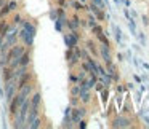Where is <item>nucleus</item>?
I'll return each instance as SVG.
<instances>
[{"instance_id":"1","label":"nucleus","mask_w":149,"mask_h":129,"mask_svg":"<svg viewBox=\"0 0 149 129\" xmlns=\"http://www.w3.org/2000/svg\"><path fill=\"white\" fill-rule=\"evenodd\" d=\"M63 42H64V45L68 49H74L75 46L79 45V42H80V35H79L77 30H74V32L69 30L68 34L63 32Z\"/></svg>"},{"instance_id":"2","label":"nucleus","mask_w":149,"mask_h":129,"mask_svg":"<svg viewBox=\"0 0 149 129\" xmlns=\"http://www.w3.org/2000/svg\"><path fill=\"white\" fill-rule=\"evenodd\" d=\"M26 99H27V97H24L23 94H21L19 91H18V93L15 94L13 97H11V100H10V102H8V113H10L11 116H13V115H16V113H18V110H19V107H21V104H23Z\"/></svg>"},{"instance_id":"3","label":"nucleus","mask_w":149,"mask_h":129,"mask_svg":"<svg viewBox=\"0 0 149 129\" xmlns=\"http://www.w3.org/2000/svg\"><path fill=\"white\" fill-rule=\"evenodd\" d=\"M26 51V46L21 45V43H16V45L10 46V49L7 51V54H5V58H7V61L10 62L11 59H19L21 54Z\"/></svg>"},{"instance_id":"4","label":"nucleus","mask_w":149,"mask_h":129,"mask_svg":"<svg viewBox=\"0 0 149 129\" xmlns=\"http://www.w3.org/2000/svg\"><path fill=\"white\" fill-rule=\"evenodd\" d=\"M3 91H5V96H3L5 102H10V100H11V97H13L15 94L18 93V86H16V81H15V80H8V81H5Z\"/></svg>"},{"instance_id":"5","label":"nucleus","mask_w":149,"mask_h":129,"mask_svg":"<svg viewBox=\"0 0 149 129\" xmlns=\"http://www.w3.org/2000/svg\"><path fill=\"white\" fill-rule=\"evenodd\" d=\"M19 42L23 43L26 48H34V42H36V37H32L29 32H27L24 27H19Z\"/></svg>"},{"instance_id":"6","label":"nucleus","mask_w":149,"mask_h":129,"mask_svg":"<svg viewBox=\"0 0 149 129\" xmlns=\"http://www.w3.org/2000/svg\"><path fill=\"white\" fill-rule=\"evenodd\" d=\"M85 115H87V107L82 104V107H72V110H71V119H72V123H74L75 126H77V123L80 121L82 118H85Z\"/></svg>"},{"instance_id":"7","label":"nucleus","mask_w":149,"mask_h":129,"mask_svg":"<svg viewBox=\"0 0 149 129\" xmlns=\"http://www.w3.org/2000/svg\"><path fill=\"white\" fill-rule=\"evenodd\" d=\"M34 80H36V77H34V72H32V70H31V69H29V70H27V72H24V73H23V75H21V77H19V80L16 81L18 91H19V89H21V88H23V86H26V84L32 83Z\"/></svg>"},{"instance_id":"8","label":"nucleus","mask_w":149,"mask_h":129,"mask_svg":"<svg viewBox=\"0 0 149 129\" xmlns=\"http://www.w3.org/2000/svg\"><path fill=\"white\" fill-rule=\"evenodd\" d=\"M111 126L112 128H130L132 126V119L128 118V116H123V115H120V116H116V118L112 119V123H111Z\"/></svg>"},{"instance_id":"9","label":"nucleus","mask_w":149,"mask_h":129,"mask_svg":"<svg viewBox=\"0 0 149 129\" xmlns=\"http://www.w3.org/2000/svg\"><path fill=\"white\" fill-rule=\"evenodd\" d=\"M100 56L101 59H103V62L106 64V67H109V65H112V56H111V46H106V45H101L100 48Z\"/></svg>"},{"instance_id":"10","label":"nucleus","mask_w":149,"mask_h":129,"mask_svg":"<svg viewBox=\"0 0 149 129\" xmlns=\"http://www.w3.org/2000/svg\"><path fill=\"white\" fill-rule=\"evenodd\" d=\"M19 65H26V67H31V65H32V48H26V51L21 54Z\"/></svg>"},{"instance_id":"11","label":"nucleus","mask_w":149,"mask_h":129,"mask_svg":"<svg viewBox=\"0 0 149 129\" xmlns=\"http://www.w3.org/2000/svg\"><path fill=\"white\" fill-rule=\"evenodd\" d=\"M79 100H80V104H84V105H88L91 100V93L88 88H82L80 86V93H79Z\"/></svg>"},{"instance_id":"12","label":"nucleus","mask_w":149,"mask_h":129,"mask_svg":"<svg viewBox=\"0 0 149 129\" xmlns=\"http://www.w3.org/2000/svg\"><path fill=\"white\" fill-rule=\"evenodd\" d=\"M31 107H42V93L40 91H34L29 96Z\"/></svg>"},{"instance_id":"13","label":"nucleus","mask_w":149,"mask_h":129,"mask_svg":"<svg viewBox=\"0 0 149 129\" xmlns=\"http://www.w3.org/2000/svg\"><path fill=\"white\" fill-rule=\"evenodd\" d=\"M21 27H24V29H26L27 32H29L31 35H32V37H37V26H36L34 23H31V21H27V19H24V18H23Z\"/></svg>"},{"instance_id":"14","label":"nucleus","mask_w":149,"mask_h":129,"mask_svg":"<svg viewBox=\"0 0 149 129\" xmlns=\"http://www.w3.org/2000/svg\"><path fill=\"white\" fill-rule=\"evenodd\" d=\"M11 27H13V24L8 23L5 18H2V19H0V37H2V38H5V35L8 34V30H10Z\"/></svg>"},{"instance_id":"15","label":"nucleus","mask_w":149,"mask_h":129,"mask_svg":"<svg viewBox=\"0 0 149 129\" xmlns=\"http://www.w3.org/2000/svg\"><path fill=\"white\" fill-rule=\"evenodd\" d=\"M34 91H36V81H32V83H29V84H26V86H23L19 89V93L23 94L24 97H29L31 94L34 93Z\"/></svg>"},{"instance_id":"16","label":"nucleus","mask_w":149,"mask_h":129,"mask_svg":"<svg viewBox=\"0 0 149 129\" xmlns=\"http://www.w3.org/2000/svg\"><path fill=\"white\" fill-rule=\"evenodd\" d=\"M2 80H3V83L8 80H13V69H11L10 65L2 67Z\"/></svg>"},{"instance_id":"17","label":"nucleus","mask_w":149,"mask_h":129,"mask_svg":"<svg viewBox=\"0 0 149 129\" xmlns=\"http://www.w3.org/2000/svg\"><path fill=\"white\" fill-rule=\"evenodd\" d=\"M85 48L88 49V53H91L93 56H100V49L96 48V43L93 40H87L85 42Z\"/></svg>"},{"instance_id":"18","label":"nucleus","mask_w":149,"mask_h":129,"mask_svg":"<svg viewBox=\"0 0 149 129\" xmlns=\"http://www.w3.org/2000/svg\"><path fill=\"white\" fill-rule=\"evenodd\" d=\"M112 32H114V38H116V42L119 43L120 46H123V42H122V30H120V27L117 26V24H114L112 26Z\"/></svg>"},{"instance_id":"19","label":"nucleus","mask_w":149,"mask_h":129,"mask_svg":"<svg viewBox=\"0 0 149 129\" xmlns=\"http://www.w3.org/2000/svg\"><path fill=\"white\" fill-rule=\"evenodd\" d=\"M69 7H71L72 10L75 11V13H79V11L85 10V5L82 3V2H79V0H71V2H69Z\"/></svg>"},{"instance_id":"20","label":"nucleus","mask_w":149,"mask_h":129,"mask_svg":"<svg viewBox=\"0 0 149 129\" xmlns=\"http://www.w3.org/2000/svg\"><path fill=\"white\" fill-rule=\"evenodd\" d=\"M42 118L40 116H36V118L32 119V123H29V126H27V129H40L42 128Z\"/></svg>"},{"instance_id":"21","label":"nucleus","mask_w":149,"mask_h":129,"mask_svg":"<svg viewBox=\"0 0 149 129\" xmlns=\"http://www.w3.org/2000/svg\"><path fill=\"white\" fill-rule=\"evenodd\" d=\"M21 23H23V14L19 11H15L13 18H11V24L13 26H21Z\"/></svg>"},{"instance_id":"22","label":"nucleus","mask_w":149,"mask_h":129,"mask_svg":"<svg viewBox=\"0 0 149 129\" xmlns=\"http://www.w3.org/2000/svg\"><path fill=\"white\" fill-rule=\"evenodd\" d=\"M100 81L104 84V88H109V86H111V83H112V77H111L109 73L101 75V77H100Z\"/></svg>"},{"instance_id":"23","label":"nucleus","mask_w":149,"mask_h":129,"mask_svg":"<svg viewBox=\"0 0 149 129\" xmlns=\"http://www.w3.org/2000/svg\"><path fill=\"white\" fill-rule=\"evenodd\" d=\"M79 93H80V84H79V83L71 84V88H69V96L79 97Z\"/></svg>"},{"instance_id":"24","label":"nucleus","mask_w":149,"mask_h":129,"mask_svg":"<svg viewBox=\"0 0 149 129\" xmlns=\"http://www.w3.org/2000/svg\"><path fill=\"white\" fill-rule=\"evenodd\" d=\"M7 5L11 10V13H15V11L19 10V2H18V0H7Z\"/></svg>"},{"instance_id":"25","label":"nucleus","mask_w":149,"mask_h":129,"mask_svg":"<svg viewBox=\"0 0 149 129\" xmlns=\"http://www.w3.org/2000/svg\"><path fill=\"white\" fill-rule=\"evenodd\" d=\"M127 21H128V29H130V32H132V35L136 37L138 30H136V23H135V19H133V18H130V19H127Z\"/></svg>"},{"instance_id":"26","label":"nucleus","mask_w":149,"mask_h":129,"mask_svg":"<svg viewBox=\"0 0 149 129\" xmlns=\"http://www.w3.org/2000/svg\"><path fill=\"white\" fill-rule=\"evenodd\" d=\"M96 24H98V19L95 18V14H93V13H91V14H88V18H87V26L91 29V27H93V26H96Z\"/></svg>"},{"instance_id":"27","label":"nucleus","mask_w":149,"mask_h":129,"mask_svg":"<svg viewBox=\"0 0 149 129\" xmlns=\"http://www.w3.org/2000/svg\"><path fill=\"white\" fill-rule=\"evenodd\" d=\"M10 13H11V10L8 8V5H7V3H5L3 7H0V19H2V18H7Z\"/></svg>"},{"instance_id":"28","label":"nucleus","mask_w":149,"mask_h":129,"mask_svg":"<svg viewBox=\"0 0 149 129\" xmlns=\"http://www.w3.org/2000/svg\"><path fill=\"white\" fill-rule=\"evenodd\" d=\"M96 38L101 42V45H106V46H111V43H109V40H107V35L104 32H101L100 35H96Z\"/></svg>"},{"instance_id":"29","label":"nucleus","mask_w":149,"mask_h":129,"mask_svg":"<svg viewBox=\"0 0 149 129\" xmlns=\"http://www.w3.org/2000/svg\"><path fill=\"white\" fill-rule=\"evenodd\" d=\"M68 80H69V84H75V83H79V77L74 73V72H69Z\"/></svg>"},{"instance_id":"30","label":"nucleus","mask_w":149,"mask_h":129,"mask_svg":"<svg viewBox=\"0 0 149 129\" xmlns=\"http://www.w3.org/2000/svg\"><path fill=\"white\" fill-rule=\"evenodd\" d=\"M48 18H50V21H53V23L56 21V18H58V11H56V8H50Z\"/></svg>"},{"instance_id":"31","label":"nucleus","mask_w":149,"mask_h":129,"mask_svg":"<svg viewBox=\"0 0 149 129\" xmlns=\"http://www.w3.org/2000/svg\"><path fill=\"white\" fill-rule=\"evenodd\" d=\"M79 104H80V100H79V97L69 96V105H71V107H77Z\"/></svg>"},{"instance_id":"32","label":"nucleus","mask_w":149,"mask_h":129,"mask_svg":"<svg viewBox=\"0 0 149 129\" xmlns=\"http://www.w3.org/2000/svg\"><path fill=\"white\" fill-rule=\"evenodd\" d=\"M95 18H96L98 21H104L106 19V13H104V10H98V13H95Z\"/></svg>"},{"instance_id":"33","label":"nucleus","mask_w":149,"mask_h":129,"mask_svg":"<svg viewBox=\"0 0 149 129\" xmlns=\"http://www.w3.org/2000/svg\"><path fill=\"white\" fill-rule=\"evenodd\" d=\"M88 49L87 48H80V61H87V58H88Z\"/></svg>"},{"instance_id":"34","label":"nucleus","mask_w":149,"mask_h":129,"mask_svg":"<svg viewBox=\"0 0 149 129\" xmlns=\"http://www.w3.org/2000/svg\"><path fill=\"white\" fill-rule=\"evenodd\" d=\"M136 38H138V42H139V43H141V45H143V46H144V45H146V37H144V35H143V32H138V34H136Z\"/></svg>"},{"instance_id":"35","label":"nucleus","mask_w":149,"mask_h":129,"mask_svg":"<svg viewBox=\"0 0 149 129\" xmlns=\"http://www.w3.org/2000/svg\"><path fill=\"white\" fill-rule=\"evenodd\" d=\"M101 93H103V104L106 105V104H107V96H109V91H107V88H104Z\"/></svg>"},{"instance_id":"36","label":"nucleus","mask_w":149,"mask_h":129,"mask_svg":"<svg viewBox=\"0 0 149 129\" xmlns=\"http://www.w3.org/2000/svg\"><path fill=\"white\" fill-rule=\"evenodd\" d=\"M74 56V49H66V54H64V58H66V62L69 61V59Z\"/></svg>"},{"instance_id":"37","label":"nucleus","mask_w":149,"mask_h":129,"mask_svg":"<svg viewBox=\"0 0 149 129\" xmlns=\"http://www.w3.org/2000/svg\"><path fill=\"white\" fill-rule=\"evenodd\" d=\"M77 77H79V83H80L82 80H85V78H87V72H85V70L79 72V73H77Z\"/></svg>"},{"instance_id":"38","label":"nucleus","mask_w":149,"mask_h":129,"mask_svg":"<svg viewBox=\"0 0 149 129\" xmlns=\"http://www.w3.org/2000/svg\"><path fill=\"white\" fill-rule=\"evenodd\" d=\"M77 126H79V128H80V129H85V128H87V121H85V119L82 118L80 121L77 123Z\"/></svg>"},{"instance_id":"39","label":"nucleus","mask_w":149,"mask_h":129,"mask_svg":"<svg viewBox=\"0 0 149 129\" xmlns=\"http://www.w3.org/2000/svg\"><path fill=\"white\" fill-rule=\"evenodd\" d=\"M56 5H58V7H68V2H66V0H56Z\"/></svg>"},{"instance_id":"40","label":"nucleus","mask_w":149,"mask_h":129,"mask_svg":"<svg viewBox=\"0 0 149 129\" xmlns=\"http://www.w3.org/2000/svg\"><path fill=\"white\" fill-rule=\"evenodd\" d=\"M125 56H127V61H132V59H133L132 58V51H130V49H127V54Z\"/></svg>"},{"instance_id":"41","label":"nucleus","mask_w":149,"mask_h":129,"mask_svg":"<svg viewBox=\"0 0 149 129\" xmlns=\"http://www.w3.org/2000/svg\"><path fill=\"white\" fill-rule=\"evenodd\" d=\"M133 78H135V81H136V83H139V84H141V81H143V78H141V77H139V75H135V77H133Z\"/></svg>"},{"instance_id":"42","label":"nucleus","mask_w":149,"mask_h":129,"mask_svg":"<svg viewBox=\"0 0 149 129\" xmlns=\"http://www.w3.org/2000/svg\"><path fill=\"white\" fill-rule=\"evenodd\" d=\"M80 27H88L87 26V19H82L80 18Z\"/></svg>"},{"instance_id":"43","label":"nucleus","mask_w":149,"mask_h":129,"mask_svg":"<svg viewBox=\"0 0 149 129\" xmlns=\"http://www.w3.org/2000/svg\"><path fill=\"white\" fill-rule=\"evenodd\" d=\"M117 61H119V62L125 61V59H123V54H122V53H119V54H117Z\"/></svg>"},{"instance_id":"44","label":"nucleus","mask_w":149,"mask_h":129,"mask_svg":"<svg viewBox=\"0 0 149 129\" xmlns=\"http://www.w3.org/2000/svg\"><path fill=\"white\" fill-rule=\"evenodd\" d=\"M143 24H144V26H148V24H149V18L148 16H143Z\"/></svg>"},{"instance_id":"45","label":"nucleus","mask_w":149,"mask_h":129,"mask_svg":"<svg viewBox=\"0 0 149 129\" xmlns=\"http://www.w3.org/2000/svg\"><path fill=\"white\" fill-rule=\"evenodd\" d=\"M125 88H128V89H133L135 86H133V83H127V86H125Z\"/></svg>"},{"instance_id":"46","label":"nucleus","mask_w":149,"mask_h":129,"mask_svg":"<svg viewBox=\"0 0 149 129\" xmlns=\"http://www.w3.org/2000/svg\"><path fill=\"white\" fill-rule=\"evenodd\" d=\"M143 67H144L146 70H149V64H146V62H143Z\"/></svg>"},{"instance_id":"47","label":"nucleus","mask_w":149,"mask_h":129,"mask_svg":"<svg viewBox=\"0 0 149 129\" xmlns=\"http://www.w3.org/2000/svg\"><path fill=\"white\" fill-rule=\"evenodd\" d=\"M79 2H82V3H84V5L87 3V0H79Z\"/></svg>"}]
</instances>
